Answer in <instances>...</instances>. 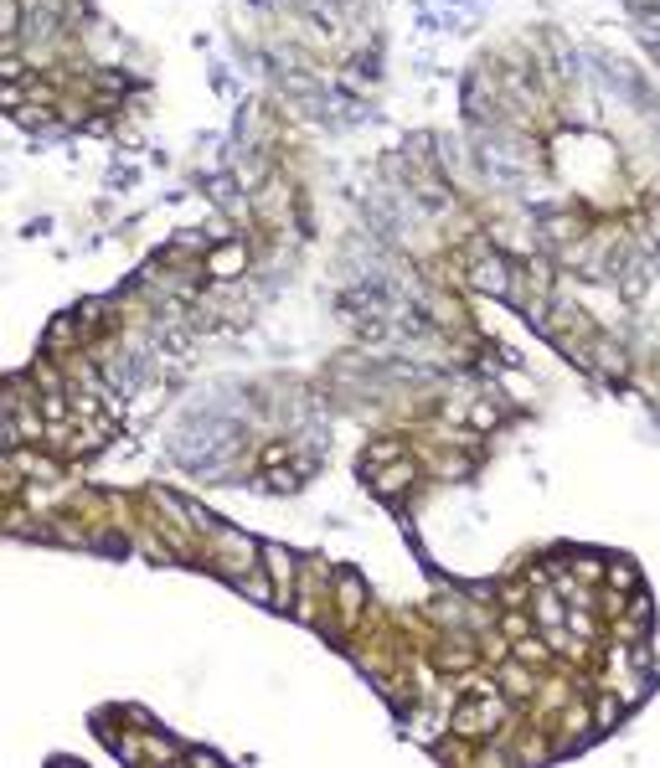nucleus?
I'll return each instance as SVG.
<instances>
[{
    "label": "nucleus",
    "mask_w": 660,
    "mask_h": 768,
    "mask_svg": "<svg viewBox=\"0 0 660 768\" xmlns=\"http://www.w3.org/2000/svg\"><path fill=\"white\" fill-rule=\"evenodd\" d=\"M470 289L475 295H495V299H506L510 295V279H516V268L501 258V253H475V264H470Z\"/></svg>",
    "instance_id": "obj_1"
},
{
    "label": "nucleus",
    "mask_w": 660,
    "mask_h": 768,
    "mask_svg": "<svg viewBox=\"0 0 660 768\" xmlns=\"http://www.w3.org/2000/svg\"><path fill=\"white\" fill-rule=\"evenodd\" d=\"M242 268H248V248H242V242H222L217 253H207V273H211V279H238Z\"/></svg>",
    "instance_id": "obj_2"
},
{
    "label": "nucleus",
    "mask_w": 660,
    "mask_h": 768,
    "mask_svg": "<svg viewBox=\"0 0 660 768\" xmlns=\"http://www.w3.org/2000/svg\"><path fill=\"white\" fill-rule=\"evenodd\" d=\"M140 382H145V377H140V356H114V361H109V387H114V392H134Z\"/></svg>",
    "instance_id": "obj_3"
},
{
    "label": "nucleus",
    "mask_w": 660,
    "mask_h": 768,
    "mask_svg": "<svg viewBox=\"0 0 660 768\" xmlns=\"http://www.w3.org/2000/svg\"><path fill=\"white\" fill-rule=\"evenodd\" d=\"M495 717H501V707L485 702V707H464L454 717V727H459V733H485V727H495Z\"/></svg>",
    "instance_id": "obj_4"
},
{
    "label": "nucleus",
    "mask_w": 660,
    "mask_h": 768,
    "mask_svg": "<svg viewBox=\"0 0 660 768\" xmlns=\"http://www.w3.org/2000/svg\"><path fill=\"white\" fill-rule=\"evenodd\" d=\"M264 562L273 567L279 588H289V583H295V562H289V552H284V547H264Z\"/></svg>",
    "instance_id": "obj_5"
},
{
    "label": "nucleus",
    "mask_w": 660,
    "mask_h": 768,
    "mask_svg": "<svg viewBox=\"0 0 660 768\" xmlns=\"http://www.w3.org/2000/svg\"><path fill=\"white\" fill-rule=\"evenodd\" d=\"M588 356L599 361L603 372H625V366H630V361H625V351H619L614 341H599V346H594V351H588Z\"/></svg>",
    "instance_id": "obj_6"
},
{
    "label": "nucleus",
    "mask_w": 660,
    "mask_h": 768,
    "mask_svg": "<svg viewBox=\"0 0 660 768\" xmlns=\"http://www.w3.org/2000/svg\"><path fill=\"white\" fill-rule=\"evenodd\" d=\"M537 619L547 624V629L563 624V603H557V593H541V598H537Z\"/></svg>",
    "instance_id": "obj_7"
},
{
    "label": "nucleus",
    "mask_w": 660,
    "mask_h": 768,
    "mask_svg": "<svg viewBox=\"0 0 660 768\" xmlns=\"http://www.w3.org/2000/svg\"><path fill=\"white\" fill-rule=\"evenodd\" d=\"M341 603H346V614H357V609H361V583H357V578H341Z\"/></svg>",
    "instance_id": "obj_8"
},
{
    "label": "nucleus",
    "mask_w": 660,
    "mask_h": 768,
    "mask_svg": "<svg viewBox=\"0 0 660 768\" xmlns=\"http://www.w3.org/2000/svg\"><path fill=\"white\" fill-rule=\"evenodd\" d=\"M408 480H413V470H408V465H397V470H388L382 480H377V490H397V485H408Z\"/></svg>",
    "instance_id": "obj_9"
},
{
    "label": "nucleus",
    "mask_w": 660,
    "mask_h": 768,
    "mask_svg": "<svg viewBox=\"0 0 660 768\" xmlns=\"http://www.w3.org/2000/svg\"><path fill=\"white\" fill-rule=\"evenodd\" d=\"M614 722H619V702H609V696H603V702H599V733H609Z\"/></svg>",
    "instance_id": "obj_10"
},
{
    "label": "nucleus",
    "mask_w": 660,
    "mask_h": 768,
    "mask_svg": "<svg viewBox=\"0 0 660 768\" xmlns=\"http://www.w3.org/2000/svg\"><path fill=\"white\" fill-rule=\"evenodd\" d=\"M630 583H634L630 562H614V588H630Z\"/></svg>",
    "instance_id": "obj_11"
},
{
    "label": "nucleus",
    "mask_w": 660,
    "mask_h": 768,
    "mask_svg": "<svg viewBox=\"0 0 660 768\" xmlns=\"http://www.w3.org/2000/svg\"><path fill=\"white\" fill-rule=\"evenodd\" d=\"M506 686H510V691H532V680H526V671H506Z\"/></svg>",
    "instance_id": "obj_12"
},
{
    "label": "nucleus",
    "mask_w": 660,
    "mask_h": 768,
    "mask_svg": "<svg viewBox=\"0 0 660 768\" xmlns=\"http://www.w3.org/2000/svg\"><path fill=\"white\" fill-rule=\"evenodd\" d=\"M516 650H521V660H541V655H547V650H541V645H537V640H521Z\"/></svg>",
    "instance_id": "obj_13"
},
{
    "label": "nucleus",
    "mask_w": 660,
    "mask_h": 768,
    "mask_svg": "<svg viewBox=\"0 0 660 768\" xmlns=\"http://www.w3.org/2000/svg\"><path fill=\"white\" fill-rule=\"evenodd\" d=\"M490 423H495V408H490V403H480V408H475V428H490Z\"/></svg>",
    "instance_id": "obj_14"
},
{
    "label": "nucleus",
    "mask_w": 660,
    "mask_h": 768,
    "mask_svg": "<svg viewBox=\"0 0 660 768\" xmlns=\"http://www.w3.org/2000/svg\"><path fill=\"white\" fill-rule=\"evenodd\" d=\"M650 5H656V0H630V11H650Z\"/></svg>",
    "instance_id": "obj_15"
}]
</instances>
